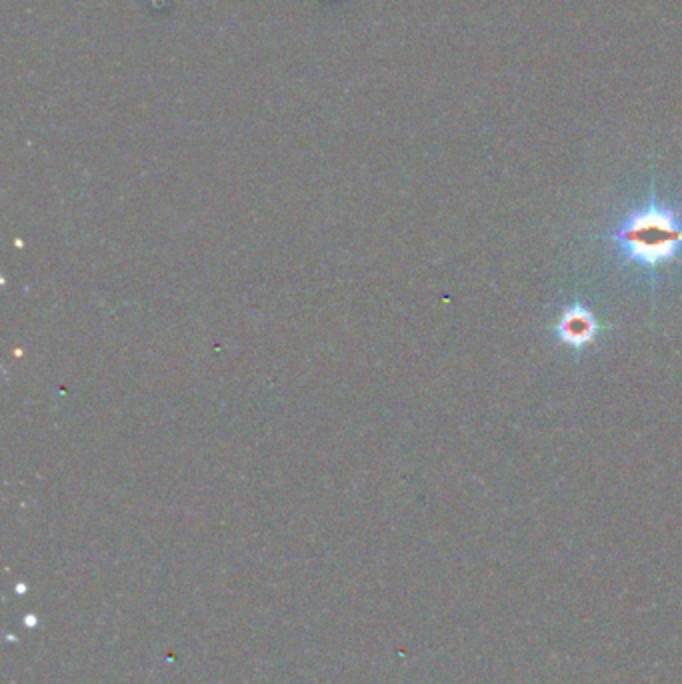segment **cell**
<instances>
[{
  "instance_id": "2",
  "label": "cell",
  "mask_w": 682,
  "mask_h": 684,
  "mask_svg": "<svg viewBox=\"0 0 682 684\" xmlns=\"http://www.w3.org/2000/svg\"><path fill=\"white\" fill-rule=\"evenodd\" d=\"M600 332L598 318L582 304H572L562 310L556 322V336L562 344L574 350H582L594 342Z\"/></svg>"
},
{
  "instance_id": "1",
  "label": "cell",
  "mask_w": 682,
  "mask_h": 684,
  "mask_svg": "<svg viewBox=\"0 0 682 684\" xmlns=\"http://www.w3.org/2000/svg\"><path fill=\"white\" fill-rule=\"evenodd\" d=\"M614 242L624 258L644 270H656L674 262L682 248V220L656 200L654 188L648 204L630 212L610 234L594 236Z\"/></svg>"
}]
</instances>
